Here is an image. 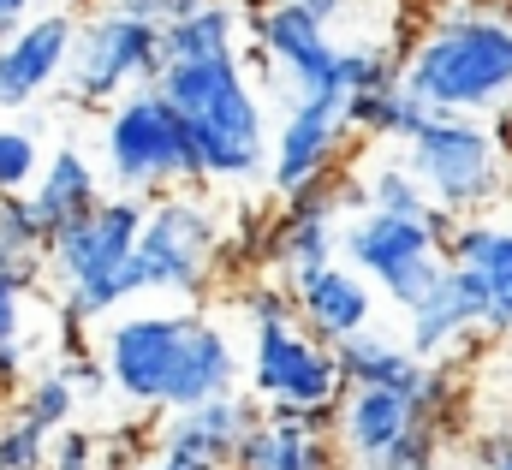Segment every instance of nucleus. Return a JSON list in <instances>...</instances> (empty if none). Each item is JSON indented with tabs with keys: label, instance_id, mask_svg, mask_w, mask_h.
I'll return each instance as SVG.
<instances>
[{
	"label": "nucleus",
	"instance_id": "f257e3e1",
	"mask_svg": "<svg viewBox=\"0 0 512 470\" xmlns=\"http://www.w3.org/2000/svg\"><path fill=\"white\" fill-rule=\"evenodd\" d=\"M399 78L429 114H512V0H423L399 42Z\"/></svg>",
	"mask_w": 512,
	"mask_h": 470
},
{
	"label": "nucleus",
	"instance_id": "f03ea898",
	"mask_svg": "<svg viewBox=\"0 0 512 470\" xmlns=\"http://www.w3.org/2000/svg\"><path fill=\"white\" fill-rule=\"evenodd\" d=\"M108 387L143 411H185L239 393L245 357L203 310H131L102 340Z\"/></svg>",
	"mask_w": 512,
	"mask_h": 470
},
{
	"label": "nucleus",
	"instance_id": "7ed1b4c3",
	"mask_svg": "<svg viewBox=\"0 0 512 470\" xmlns=\"http://www.w3.org/2000/svg\"><path fill=\"white\" fill-rule=\"evenodd\" d=\"M173 114L185 119L203 179L209 185H245L256 173H268V119H262V96L251 84L245 54H221V60H173L155 84Z\"/></svg>",
	"mask_w": 512,
	"mask_h": 470
},
{
	"label": "nucleus",
	"instance_id": "20e7f679",
	"mask_svg": "<svg viewBox=\"0 0 512 470\" xmlns=\"http://www.w3.org/2000/svg\"><path fill=\"white\" fill-rule=\"evenodd\" d=\"M143 221H149V203L114 191V197H102L84 221H72L66 233L48 238V268H54L60 316H66L72 328L102 322V316H114L120 304L137 298L131 256H137Z\"/></svg>",
	"mask_w": 512,
	"mask_h": 470
},
{
	"label": "nucleus",
	"instance_id": "39448f33",
	"mask_svg": "<svg viewBox=\"0 0 512 470\" xmlns=\"http://www.w3.org/2000/svg\"><path fill=\"white\" fill-rule=\"evenodd\" d=\"M245 316H251V393L262 405H340L346 375L340 352L322 346L298 316H292V292L286 280H251L245 286Z\"/></svg>",
	"mask_w": 512,
	"mask_h": 470
},
{
	"label": "nucleus",
	"instance_id": "423d86ee",
	"mask_svg": "<svg viewBox=\"0 0 512 470\" xmlns=\"http://www.w3.org/2000/svg\"><path fill=\"white\" fill-rule=\"evenodd\" d=\"M405 167L423 179L429 203L453 221L471 215H495L512 197V155L495 137L489 119H465V114H429L423 131L399 149Z\"/></svg>",
	"mask_w": 512,
	"mask_h": 470
},
{
	"label": "nucleus",
	"instance_id": "0eeeda50",
	"mask_svg": "<svg viewBox=\"0 0 512 470\" xmlns=\"http://www.w3.org/2000/svg\"><path fill=\"white\" fill-rule=\"evenodd\" d=\"M102 161L114 173V185L126 197H167L179 185H209L203 179V161H197V143L185 131V119L173 114V102L149 84V90H131L108 108L102 125Z\"/></svg>",
	"mask_w": 512,
	"mask_h": 470
},
{
	"label": "nucleus",
	"instance_id": "6e6552de",
	"mask_svg": "<svg viewBox=\"0 0 512 470\" xmlns=\"http://www.w3.org/2000/svg\"><path fill=\"white\" fill-rule=\"evenodd\" d=\"M334 447L346 470H417L447 453V435L423 417L417 393L346 387L340 417H334Z\"/></svg>",
	"mask_w": 512,
	"mask_h": 470
},
{
	"label": "nucleus",
	"instance_id": "1a4fd4ad",
	"mask_svg": "<svg viewBox=\"0 0 512 470\" xmlns=\"http://www.w3.org/2000/svg\"><path fill=\"white\" fill-rule=\"evenodd\" d=\"M429 221H399V215H370L364 209V215H352L340 227V256L382 292L387 304L411 310L447 274V238L459 227V221L453 227H429Z\"/></svg>",
	"mask_w": 512,
	"mask_h": 470
},
{
	"label": "nucleus",
	"instance_id": "9d476101",
	"mask_svg": "<svg viewBox=\"0 0 512 470\" xmlns=\"http://www.w3.org/2000/svg\"><path fill=\"white\" fill-rule=\"evenodd\" d=\"M167 72V54H161V30L126 18L114 6L78 18V36H72V60H66V96L72 102H120L131 90H149L161 84Z\"/></svg>",
	"mask_w": 512,
	"mask_h": 470
},
{
	"label": "nucleus",
	"instance_id": "9b49d317",
	"mask_svg": "<svg viewBox=\"0 0 512 470\" xmlns=\"http://www.w3.org/2000/svg\"><path fill=\"white\" fill-rule=\"evenodd\" d=\"M245 12H251L256 60L268 66L286 102L334 96V90L346 96V78H340L346 42L334 36V24H322L304 0H245Z\"/></svg>",
	"mask_w": 512,
	"mask_h": 470
},
{
	"label": "nucleus",
	"instance_id": "f8f14e48",
	"mask_svg": "<svg viewBox=\"0 0 512 470\" xmlns=\"http://www.w3.org/2000/svg\"><path fill=\"white\" fill-rule=\"evenodd\" d=\"M221 262V221L185 197V191H167L149 203V221L137 233V256H131V274H137V292H179V298H197L209 286Z\"/></svg>",
	"mask_w": 512,
	"mask_h": 470
},
{
	"label": "nucleus",
	"instance_id": "ddd939ff",
	"mask_svg": "<svg viewBox=\"0 0 512 470\" xmlns=\"http://www.w3.org/2000/svg\"><path fill=\"white\" fill-rule=\"evenodd\" d=\"M352 96H304V102H286V119L274 131V149H268V185L274 197H292L304 191L310 179H328V173H346V149L358 143L352 114H346Z\"/></svg>",
	"mask_w": 512,
	"mask_h": 470
},
{
	"label": "nucleus",
	"instance_id": "4468645a",
	"mask_svg": "<svg viewBox=\"0 0 512 470\" xmlns=\"http://www.w3.org/2000/svg\"><path fill=\"white\" fill-rule=\"evenodd\" d=\"M405 346L423 357V363H471V357H489V310H483V292L465 268L447 262V274L423 292V304L405 310Z\"/></svg>",
	"mask_w": 512,
	"mask_h": 470
},
{
	"label": "nucleus",
	"instance_id": "2eb2a0df",
	"mask_svg": "<svg viewBox=\"0 0 512 470\" xmlns=\"http://www.w3.org/2000/svg\"><path fill=\"white\" fill-rule=\"evenodd\" d=\"M334 417L340 405H262L233 470H346Z\"/></svg>",
	"mask_w": 512,
	"mask_h": 470
},
{
	"label": "nucleus",
	"instance_id": "dca6fc26",
	"mask_svg": "<svg viewBox=\"0 0 512 470\" xmlns=\"http://www.w3.org/2000/svg\"><path fill=\"white\" fill-rule=\"evenodd\" d=\"M340 209H346V173H328V179H310L304 191L280 197V215L262 238L268 262L292 280L304 268H322L334 262L340 250Z\"/></svg>",
	"mask_w": 512,
	"mask_h": 470
},
{
	"label": "nucleus",
	"instance_id": "f3484780",
	"mask_svg": "<svg viewBox=\"0 0 512 470\" xmlns=\"http://www.w3.org/2000/svg\"><path fill=\"white\" fill-rule=\"evenodd\" d=\"M286 292H292V316L322 340V346H346V340H358V334H370L376 328V286L352 268V262H322V268H304V274H292L286 280Z\"/></svg>",
	"mask_w": 512,
	"mask_h": 470
},
{
	"label": "nucleus",
	"instance_id": "a211bd4d",
	"mask_svg": "<svg viewBox=\"0 0 512 470\" xmlns=\"http://www.w3.org/2000/svg\"><path fill=\"white\" fill-rule=\"evenodd\" d=\"M256 417H262V405H251L245 393L167 411V423L155 429V453L173 459L179 470H233V459H239V447H245Z\"/></svg>",
	"mask_w": 512,
	"mask_h": 470
},
{
	"label": "nucleus",
	"instance_id": "6ab92c4d",
	"mask_svg": "<svg viewBox=\"0 0 512 470\" xmlns=\"http://www.w3.org/2000/svg\"><path fill=\"white\" fill-rule=\"evenodd\" d=\"M72 36H78V18L48 6L36 18H24L6 48H0V108H24L36 102L42 90H54L66 78V60H72Z\"/></svg>",
	"mask_w": 512,
	"mask_h": 470
},
{
	"label": "nucleus",
	"instance_id": "aec40b11",
	"mask_svg": "<svg viewBox=\"0 0 512 470\" xmlns=\"http://www.w3.org/2000/svg\"><path fill=\"white\" fill-rule=\"evenodd\" d=\"M447 262L477 280L483 310H489V340H507L512 334V221H501V215L459 221L453 238H447Z\"/></svg>",
	"mask_w": 512,
	"mask_h": 470
},
{
	"label": "nucleus",
	"instance_id": "412c9836",
	"mask_svg": "<svg viewBox=\"0 0 512 470\" xmlns=\"http://www.w3.org/2000/svg\"><path fill=\"white\" fill-rule=\"evenodd\" d=\"M102 197H108V191H102V173H96L90 155H78V149H54V155L42 161L36 185H30V209H36V221H42L48 238L66 233L72 221H84Z\"/></svg>",
	"mask_w": 512,
	"mask_h": 470
},
{
	"label": "nucleus",
	"instance_id": "4be33fe9",
	"mask_svg": "<svg viewBox=\"0 0 512 470\" xmlns=\"http://www.w3.org/2000/svg\"><path fill=\"white\" fill-rule=\"evenodd\" d=\"M346 209H370V215H399V221H429L435 203L423 191V179L405 167V155H382L358 173H346Z\"/></svg>",
	"mask_w": 512,
	"mask_h": 470
},
{
	"label": "nucleus",
	"instance_id": "5701e85b",
	"mask_svg": "<svg viewBox=\"0 0 512 470\" xmlns=\"http://www.w3.org/2000/svg\"><path fill=\"white\" fill-rule=\"evenodd\" d=\"M423 357L411 352L405 340H393L382 328H370V334H358V340H346L340 346V375H346V387H393V393H417L423 387Z\"/></svg>",
	"mask_w": 512,
	"mask_h": 470
},
{
	"label": "nucleus",
	"instance_id": "b1692460",
	"mask_svg": "<svg viewBox=\"0 0 512 470\" xmlns=\"http://www.w3.org/2000/svg\"><path fill=\"white\" fill-rule=\"evenodd\" d=\"M239 36H245V12L233 0H209L161 30V54H167V66L173 60H221V54H239Z\"/></svg>",
	"mask_w": 512,
	"mask_h": 470
},
{
	"label": "nucleus",
	"instance_id": "393cba45",
	"mask_svg": "<svg viewBox=\"0 0 512 470\" xmlns=\"http://www.w3.org/2000/svg\"><path fill=\"white\" fill-rule=\"evenodd\" d=\"M346 114H352V131H358V143H411L417 131H423V96L399 78V84H387V90H364V96H352L346 102Z\"/></svg>",
	"mask_w": 512,
	"mask_h": 470
},
{
	"label": "nucleus",
	"instance_id": "a878e982",
	"mask_svg": "<svg viewBox=\"0 0 512 470\" xmlns=\"http://www.w3.org/2000/svg\"><path fill=\"white\" fill-rule=\"evenodd\" d=\"M48 262V233L30 209V197H0V274L36 280Z\"/></svg>",
	"mask_w": 512,
	"mask_h": 470
},
{
	"label": "nucleus",
	"instance_id": "bb28decb",
	"mask_svg": "<svg viewBox=\"0 0 512 470\" xmlns=\"http://www.w3.org/2000/svg\"><path fill=\"white\" fill-rule=\"evenodd\" d=\"M18 417H30L36 429H48V435H60V429H72V411H78V393H72V381L48 363L42 375H30L24 381V393H18V405H12Z\"/></svg>",
	"mask_w": 512,
	"mask_h": 470
},
{
	"label": "nucleus",
	"instance_id": "cd10ccee",
	"mask_svg": "<svg viewBox=\"0 0 512 470\" xmlns=\"http://www.w3.org/2000/svg\"><path fill=\"white\" fill-rule=\"evenodd\" d=\"M340 78H346V96H364V90H387V84H399V48H393V42H346V54H340Z\"/></svg>",
	"mask_w": 512,
	"mask_h": 470
},
{
	"label": "nucleus",
	"instance_id": "c85d7f7f",
	"mask_svg": "<svg viewBox=\"0 0 512 470\" xmlns=\"http://www.w3.org/2000/svg\"><path fill=\"white\" fill-rule=\"evenodd\" d=\"M36 173H42L36 137L18 131V125H0V197H30Z\"/></svg>",
	"mask_w": 512,
	"mask_h": 470
},
{
	"label": "nucleus",
	"instance_id": "c756f323",
	"mask_svg": "<svg viewBox=\"0 0 512 470\" xmlns=\"http://www.w3.org/2000/svg\"><path fill=\"white\" fill-rule=\"evenodd\" d=\"M48 447H54V435L48 429H36L30 417H0V470H42L48 465Z\"/></svg>",
	"mask_w": 512,
	"mask_h": 470
},
{
	"label": "nucleus",
	"instance_id": "7c9ffc66",
	"mask_svg": "<svg viewBox=\"0 0 512 470\" xmlns=\"http://www.w3.org/2000/svg\"><path fill=\"white\" fill-rule=\"evenodd\" d=\"M42 470H131V465L120 459V453H108L90 429H60Z\"/></svg>",
	"mask_w": 512,
	"mask_h": 470
},
{
	"label": "nucleus",
	"instance_id": "2f4dec72",
	"mask_svg": "<svg viewBox=\"0 0 512 470\" xmlns=\"http://www.w3.org/2000/svg\"><path fill=\"white\" fill-rule=\"evenodd\" d=\"M36 304V280L0 274V352H24V322Z\"/></svg>",
	"mask_w": 512,
	"mask_h": 470
},
{
	"label": "nucleus",
	"instance_id": "473e14b6",
	"mask_svg": "<svg viewBox=\"0 0 512 470\" xmlns=\"http://www.w3.org/2000/svg\"><path fill=\"white\" fill-rule=\"evenodd\" d=\"M66 381H72V393L78 399H96L102 387H108V369H102V357H84V352H66L60 363H54Z\"/></svg>",
	"mask_w": 512,
	"mask_h": 470
},
{
	"label": "nucleus",
	"instance_id": "72a5a7b5",
	"mask_svg": "<svg viewBox=\"0 0 512 470\" xmlns=\"http://www.w3.org/2000/svg\"><path fill=\"white\" fill-rule=\"evenodd\" d=\"M102 6H114V12H126V18H143V24H155V30H167L173 18H185V0H102Z\"/></svg>",
	"mask_w": 512,
	"mask_h": 470
},
{
	"label": "nucleus",
	"instance_id": "f704fd0d",
	"mask_svg": "<svg viewBox=\"0 0 512 470\" xmlns=\"http://www.w3.org/2000/svg\"><path fill=\"white\" fill-rule=\"evenodd\" d=\"M24 352H0V405H18V393H24Z\"/></svg>",
	"mask_w": 512,
	"mask_h": 470
},
{
	"label": "nucleus",
	"instance_id": "c9c22d12",
	"mask_svg": "<svg viewBox=\"0 0 512 470\" xmlns=\"http://www.w3.org/2000/svg\"><path fill=\"white\" fill-rule=\"evenodd\" d=\"M36 6L42 0H0V24H24V18H36Z\"/></svg>",
	"mask_w": 512,
	"mask_h": 470
},
{
	"label": "nucleus",
	"instance_id": "e433bc0d",
	"mask_svg": "<svg viewBox=\"0 0 512 470\" xmlns=\"http://www.w3.org/2000/svg\"><path fill=\"white\" fill-rule=\"evenodd\" d=\"M304 6H310V12H316L322 24H340V12H346L352 0H304Z\"/></svg>",
	"mask_w": 512,
	"mask_h": 470
},
{
	"label": "nucleus",
	"instance_id": "4c0bfd02",
	"mask_svg": "<svg viewBox=\"0 0 512 470\" xmlns=\"http://www.w3.org/2000/svg\"><path fill=\"white\" fill-rule=\"evenodd\" d=\"M131 470H179V465H173V459H161V453H155V459H137V465H131Z\"/></svg>",
	"mask_w": 512,
	"mask_h": 470
},
{
	"label": "nucleus",
	"instance_id": "58836bf2",
	"mask_svg": "<svg viewBox=\"0 0 512 470\" xmlns=\"http://www.w3.org/2000/svg\"><path fill=\"white\" fill-rule=\"evenodd\" d=\"M12 30H18V24H0V48H6V36H12Z\"/></svg>",
	"mask_w": 512,
	"mask_h": 470
},
{
	"label": "nucleus",
	"instance_id": "ea45409f",
	"mask_svg": "<svg viewBox=\"0 0 512 470\" xmlns=\"http://www.w3.org/2000/svg\"><path fill=\"white\" fill-rule=\"evenodd\" d=\"M417 470H447V465H441V459H435V465H417Z\"/></svg>",
	"mask_w": 512,
	"mask_h": 470
}]
</instances>
